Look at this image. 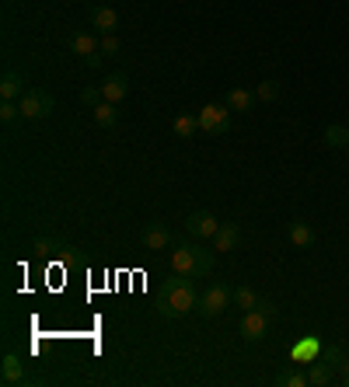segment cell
<instances>
[{
    "label": "cell",
    "mask_w": 349,
    "mask_h": 387,
    "mask_svg": "<svg viewBox=\"0 0 349 387\" xmlns=\"http://www.w3.org/2000/svg\"><path fill=\"white\" fill-rule=\"evenodd\" d=\"M199 307V293L192 290V279L189 276H182V272H175L171 279H164L161 283V314L164 318H182V314H189V311H196Z\"/></svg>",
    "instance_id": "1"
},
{
    "label": "cell",
    "mask_w": 349,
    "mask_h": 387,
    "mask_svg": "<svg viewBox=\"0 0 349 387\" xmlns=\"http://www.w3.org/2000/svg\"><path fill=\"white\" fill-rule=\"evenodd\" d=\"M171 269L175 272H182V276H189V279H196V276H210L213 272V251L210 248H203V244H178L175 251H171Z\"/></svg>",
    "instance_id": "2"
},
{
    "label": "cell",
    "mask_w": 349,
    "mask_h": 387,
    "mask_svg": "<svg viewBox=\"0 0 349 387\" xmlns=\"http://www.w3.org/2000/svg\"><path fill=\"white\" fill-rule=\"evenodd\" d=\"M273 321H276V304L259 297V304H255L252 311H245V318H241V335H245L248 342H262V339L269 335Z\"/></svg>",
    "instance_id": "3"
},
{
    "label": "cell",
    "mask_w": 349,
    "mask_h": 387,
    "mask_svg": "<svg viewBox=\"0 0 349 387\" xmlns=\"http://www.w3.org/2000/svg\"><path fill=\"white\" fill-rule=\"evenodd\" d=\"M199 129L210 136H224L231 129V108L227 105H203L199 108Z\"/></svg>",
    "instance_id": "4"
},
{
    "label": "cell",
    "mask_w": 349,
    "mask_h": 387,
    "mask_svg": "<svg viewBox=\"0 0 349 387\" xmlns=\"http://www.w3.org/2000/svg\"><path fill=\"white\" fill-rule=\"evenodd\" d=\"M52 108H56V101L49 91H24L21 94V119H45V115H52Z\"/></svg>",
    "instance_id": "5"
},
{
    "label": "cell",
    "mask_w": 349,
    "mask_h": 387,
    "mask_svg": "<svg viewBox=\"0 0 349 387\" xmlns=\"http://www.w3.org/2000/svg\"><path fill=\"white\" fill-rule=\"evenodd\" d=\"M231 300H234V297H231V290L217 283V286H210L206 293H199V307H196V311H199L203 318H217V314H224V311H227V304H231Z\"/></svg>",
    "instance_id": "6"
},
{
    "label": "cell",
    "mask_w": 349,
    "mask_h": 387,
    "mask_svg": "<svg viewBox=\"0 0 349 387\" xmlns=\"http://www.w3.org/2000/svg\"><path fill=\"white\" fill-rule=\"evenodd\" d=\"M217 227H220V224H217V217H213V213H206V210L189 213V220H185V231H189L192 238H199V241H203V238H213V234H217Z\"/></svg>",
    "instance_id": "7"
},
{
    "label": "cell",
    "mask_w": 349,
    "mask_h": 387,
    "mask_svg": "<svg viewBox=\"0 0 349 387\" xmlns=\"http://www.w3.org/2000/svg\"><path fill=\"white\" fill-rule=\"evenodd\" d=\"M98 87H101L105 101L119 105V101H122V98L129 94V77H126V73H108V77H105V80H101Z\"/></svg>",
    "instance_id": "8"
},
{
    "label": "cell",
    "mask_w": 349,
    "mask_h": 387,
    "mask_svg": "<svg viewBox=\"0 0 349 387\" xmlns=\"http://www.w3.org/2000/svg\"><path fill=\"white\" fill-rule=\"evenodd\" d=\"M31 251L42 255V258H73L77 248H70V244H63V241H56V238H38V241L31 244Z\"/></svg>",
    "instance_id": "9"
},
{
    "label": "cell",
    "mask_w": 349,
    "mask_h": 387,
    "mask_svg": "<svg viewBox=\"0 0 349 387\" xmlns=\"http://www.w3.org/2000/svg\"><path fill=\"white\" fill-rule=\"evenodd\" d=\"M140 241H143V248H147V251H161V248H168V244H171V234H168V227H164V224H147V227H143V234H140Z\"/></svg>",
    "instance_id": "10"
},
{
    "label": "cell",
    "mask_w": 349,
    "mask_h": 387,
    "mask_svg": "<svg viewBox=\"0 0 349 387\" xmlns=\"http://www.w3.org/2000/svg\"><path fill=\"white\" fill-rule=\"evenodd\" d=\"M28 374H24V363L17 353H3V363H0V381L3 384H21Z\"/></svg>",
    "instance_id": "11"
},
{
    "label": "cell",
    "mask_w": 349,
    "mask_h": 387,
    "mask_svg": "<svg viewBox=\"0 0 349 387\" xmlns=\"http://www.w3.org/2000/svg\"><path fill=\"white\" fill-rule=\"evenodd\" d=\"M91 28H98L101 35H112L115 28H119V14L112 10V7H91Z\"/></svg>",
    "instance_id": "12"
},
{
    "label": "cell",
    "mask_w": 349,
    "mask_h": 387,
    "mask_svg": "<svg viewBox=\"0 0 349 387\" xmlns=\"http://www.w3.org/2000/svg\"><path fill=\"white\" fill-rule=\"evenodd\" d=\"M213 244H217V251H234L241 244V227L238 224H220L217 234H213Z\"/></svg>",
    "instance_id": "13"
},
{
    "label": "cell",
    "mask_w": 349,
    "mask_h": 387,
    "mask_svg": "<svg viewBox=\"0 0 349 387\" xmlns=\"http://www.w3.org/2000/svg\"><path fill=\"white\" fill-rule=\"evenodd\" d=\"M98 42H101V38H94L91 31H73L66 45H70V52H73V56H84V59H87V56H94V52H98Z\"/></svg>",
    "instance_id": "14"
},
{
    "label": "cell",
    "mask_w": 349,
    "mask_h": 387,
    "mask_svg": "<svg viewBox=\"0 0 349 387\" xmlns=\"http://www.w3.org/2000/svg\"><path fill=\"white\" fill-rule=\"evenodd\" d=\"M255 101H259L255 91H245V87H234V91H227V98H224V105H227L231 112H252Z\"/></svg>",
    "instance_id": "15"
},
{
    "label": "cell",
    "mask_w": 349,
    "mask_h": 387,
    "mask_svg": "<svg viewBox=\"0 0 349 387\" xmlns=\"http://www.w3.org/2000/svg\"><path fill=\"white\" fill-rule=\"evenodd\" d=\"M332 377H336V367L329 363V360H311V370H308V381L315 387H325V384H332Z\"/></svg>",
    "instance_id": "16"
},
{
    "label": "cell",
    "mask_w": 349,
    "mask_h": 387,
    "mask_svg": "<svg viewBox=\"0 0 349 387\" xmlns=\"http://www.w3.org/2000/svg\"><path fill=\"white\" fill-rule=\"evenodd\" d=\"M21 91H24V77L14 73V70H7V73L0 77V98H3V101H14V98H21Z\"/></svg>",
    "instance_id": "17"
},
{
    "label": "cell",
    "mask_w": 349,
    "mask_h": 387,
    "mask_svg": "<svg viewBox=\"0 0 349 387\" xmlns=\"http://www.w3.org/2000/svg\"><path fill=\"white\" fill-rule=\"evenodd\" d=\"M318 356H322V339H318V335H308L304 342L294 346V360H297V363H311V360H318Z\"/></svg>",
    "instance_id": "18"
},
{
    "label": "cell",
    "mask_w": 349,
    "mask_h": 387,
    "mask_svg": "<svg viewBox=\"0 0 349 387\" xmlns=\"http://www.w3.org/2000/svg\"><path fill=\"white\" fill-rule=\"evenodd\" d=\"M290 244H294V248H301V251H304V248H311V244H315V231H311V224L294 220V224H290Z\"/></svg>",
    "instance_id": "19"
},
{
    "label": "cell",
    "mask_w": 349,
    "mask_h": 387,
    "mask_svg": "<svg viewBox=\"0 0 349 387\" xmlns=\"http://www.w3.org/2000/svg\"><path fill=\"white\" fill-rule=\"evenodd\" d=\"M91 112H94V122H98L101 129H112V126L119 122V108H115L112 101H101V105H94Z\"/></svg>",
    "instance_id": "20"
},
{
    "label": "cell",
    "mask_w": 349,
    "mask_h": 387,
    "mask_svg": "<svg viewBox=\"0 0 349 387\" xmlns=\"http://www.w3.org/2000/svg\"><path fill=\"white\" fill-rule=\"evenodd\" d=\"M325 143H329L332 150H346L349 147V126H339V122L325 126Z\"/></svg>",
    "instance_id": "21"
},
{
    "label": "cell",
    "mask_w": 349,
    "mask_h": 387,
    "mask_svg": "<svg viewBox=\"0 0 349 387\" xmlns=\"http://www.w3.org/2000/svg\"><path fill=\"white\" fill-rule=\"evenodd\" d=\"M199 133V115H178L175 119V136L178 140H192Z\"/></svg>",
    "instance_id": "22"
},
{
    "label": "cell",
    "mask_w": 349,
    "mask_h": 387,
    "mask_svg": "<svg viewBox=\"0 0 349 387\" xmlns=\"http://www.w3.org/2000/svg\"><path fill=\"white\" fill-rule=\"evenodd\" d=\"M231 297H234V304H238L241 311H252V307L259 304V293H255L252 286H238V290H231Z\"/></svg>",
    "instance_id": "23"
},
{
    "label": "cell",
    "mask_w": 349,
    "mask_h": 387,
    "mask_svg": "<svg viewBox=\"0 0 349 387\" xmlns=\"http://www.w3.org/2000/svg\"><path fill=\"white\" fill-rule=\"evenodd\" d=\"M276 384L280 387H304V384H311V381H308L304 370H283V374L276 377Z\"/></svg>",
    "instance_id": "24"
},
{
    "label": "cell",
    "mask_w": 349,
    "mask_h": 387,
    "mask_svg": "<svg viewBox=\"0 0 349 387\" xmlns=\"http://www.w3.org/2000/svg\"><path fill=\"white\" fill-rule=\"evenodd\" d=\"M276 94H280V84H276V80H262V84L255 87V98H259V101H273Z\"/></svg>",
    "instance_id": "25"
},
{
    "label": "cell",
    "mask_w": 349,
    "mask_h": 387,
    "mask_svg": "<svg viewBox=\"0 0 349 387\" xmlns=\"http://www.w3.org/2000/svg\"><path fill=\"white\" fill-rule=\"evenodd\" d=\"M80 101H84L87 108H94V105L105 101V94H101V87H84V91H80Z\"/></svg>",
    "instance_id": "26"
},
{
    "label": "cell",
    "mask_w": 349,
    "mask_h": 387,
    "mask_svg": "<svg viewBox=\"0 0 349 387\" xmlns=\"http://www.w3.org/2000/svg\"><path fill=\"white\" fill-rule=\"evenodd\" d=\"M98 52H101V56H115V52H119V38H115V35H101Z\"/></svg>",
    "instance_id": "27"
},
{
    "label": "cell",
    "mask_w": 349,
    "mask_h": 387,
    "mask_svg": "<svg viewBox=\"0 0 349 387\" xmlns=\"http://www.w3.org/2000/svg\"><path fill=\"white\" fill-rule=\"evenodd\" d=\"M17 115H21V105H14V101H3V105H0V119H3V122H14Z\"/></svg>",
    "instance_id": "28"
},
{
    "label": "cell",
    "mask_w": 349,
    "mask_h": 387,
    "mask_svg": "<svg viewBox=\"0 0 349 387\" xmlns=\"http://www.w3.org/2000/svg\"><path fill=\"white\" fill-rule=\"evenodd\" d=\"M346 157H349V147H346Z\"/></svg>",
    "instance_id": "29"
},
{
    "label": "cell",
    "mask_w": 349,
    "mask_h": 387,
    "mask_svg": "<svg viewBox=\"0 0 349 387\" xmlns=\"http://www.w3.org/2000/svg\"><path fill=\"white\" fill-rule=\"evenodd\" d=\"M346 126H349V119H346Z\"/></svg>",
    "instance_id": "30"
}]
</instances>
